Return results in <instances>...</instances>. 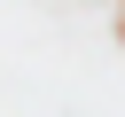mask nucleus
I'll list each match as a JSON object with an SVG mask.
<instances>
[{
  "label": "nucleus",
  "instance_id": "1",
  "mask_svg": "<svg viewBox=\"0 0 125 117\" xmlns=\"http://www.w3.org/2000/svg\"><path fill=\"white\" fill-rule=\"evenodd\" d=\"M117 39H125V0H117Z\"/></svg>",
  "mask_w": 125,
  "mask_h": 117
}]
</instances>
